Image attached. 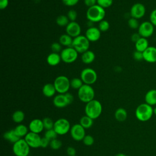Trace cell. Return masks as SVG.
I'll use <instances>...</instances> for the list:
<instances>
[{"label":"cell","instance_id":"6da1fadb","mask_svg":"<svg viewBox=\"0 0 156 156\" xmlns=\"http://www.w3.org/2000/svg\"><path fill=\"white\" fill-rule=\"evenodd\" d=\"M105 16V9L98 4L88 8L86 12V17L87 20L93 23H99L104 19Z\"/></svg>","mask_w":156,"mask_h":156},{"label":"cell","instance_id":"7a4b0ae2","mask_svg":"<svg viewBox=\"0 0 156 156\" xmlns=\"http://www.w3.org/2000/svg\"><path fill=\"white\" fill-rule=\"evenodd\" d=\"M135 115L136 119L140 121H147L154 115V108L146 102L142 103L136 108Z\"/></svg>","mask_w":156,"mask_h":156},{"label":"cell","instance_id":"3957f363","mask_svg":"<svg viewBox=\"0 0 156 156\" xmlns=\"http://www.w3.org/2000/svg\"><path fill=\"white\" fill-rule=\"evenodd\" d=\"M102 112V105L101 103L96 100L93 99L86 104L85 107V115L91 119H96L100 116Z\"/></svg>","mask_w":156,"mask_h":156},{"label":"cell","instance_id":"277c9868","mask_svg":"<svg viewBox=\"0 0 156 156\" xmlns=\"http://www.w3.org/2000/svg\"><path fill=\"white\" fill-rule=\"evenodd\" d=\"M77 96L81 102L87 104L94 99L95 93L91 85L83 84L77 90Z\"/></svg>","mask_w":156,"mask_h":156},{"label":"cell","instance_id":"5b68a950","mask_svg":"<svg viewBox=\"0 0 156 156\" xmlns=\"http://www.w3.org/2000/svg\"><path fill=\"white\" fill-rule=\"evenodd\" d=\"M56 91L58 94H65L68 92L70 86V80L63 75L57 76L53 83Z\"/></svg>","mask_w":156,"mask_h":156},{"label":"cell","instance_id":"8992f818","mask_svg":"<svg viewBox=\"0 0 156 156\" xmlns=\"http://www.w3.org/2000/svg\"><path fill=\"white\" fill-rule=\"evenodd\" d=\"M30 146L24 138H20L13 144L12 151L16 156H28L30 153Z\"/></svg>","mask_w":156,"mask_h":156},{"label":"cell","instance_id":"52a82bcc","mask_svg":"<svg viewBox=\"0 0 156 156\" xmlns=\"http://www.w3.org/2000/svg\"><path fill=\"white\" fill-rule=\"evenodd\" d=\"M74 101V96L70 93L58 94L53 99V104L57 108H62L71 104Z\"/></svg>","mask_w":156,"mask_h":156},{"label":"cell","instance_id":"ba28073f","mask_svg":"<svg viewBox=\"0 0 156 156\" xmlns=\"http://www.w3.org/2000/svg\"><path fill=\"white\" fill-rule=\"evenodd\" d=\"M90 41L85 35H80L79 36L74 38L72 47H73L78 53L83 54L85 51L89 50Z\"/></svg>","mask_w":156,"mask_h":156},{"label":"cell","instance_id":"9c48e42d","mask_svg":"<svg viewBox=\"0 0 156 156\" xmlns=\"http://www.w3.org/2000/svg\"><path fill=\"white\" fill-rule=\"evenodd\" d=\"M80 79L84 84L91 85L94 84L98 79V74L96 71L91 68H86L80 72Z\"/></svg>","mask_w":156,"mask_h":156},{"label":"cell","instance_id":"30bf717a","mask_svg":"<svg viewBox=\"0 0 156 156\" xmlns=\"http://www.w3.org/2000/svg\"><path fill=\"white\" fill-rule=\"evenodd\" d=\"M78 52L72 46L65 48L60 52L62 61L65 63H72L74 62L78 57Z\"/></svg>","mask_w":156,"mask_h":156},{"label":"cell","instance_id":"8fae6325","mask_svg":"<svg viewBox=\"0 0 156 156\" xmlns=\"http://www.w3.org/2000/svg\"><path fill=\"white\" fill-rule=\"evenodd\" d=\"M69 121L65 118H59L54 122L53 129L58 135H64L68 133L71 129Z\"/></svg>","mask_w":156,"mask_h":156},{"label":"cell","instance_id":"7c38bea8","mask_svg":"<svg viewBox=\"0 0 156 156\" xmlns=\"http://www.w3.org/2000/svg\"><path fill=\"white\" fill-rule=\"evenodd\" d=\"M154 32V26L150 21H144L140 24L138 29V33L141 37L149 38Z\"/></svg>","mask_w":156,"mask_h":156},{"label":"cell","instance_id":"4fadbf2b","mask_svg":"<svg viewBox=\"0 0 156 156\" xmlns=\"http://www.w3.org/2000/svg\"><path fill=\"white\" fill-rule=\"evenodd\" d=\"M69 132L71 138L76 141H82L86 135L85 129H84L80 124H75L72 126Z\"/></svg>","mask_w":156,"mask_h":156},{"label":"cell","instance_id":"5bb4252c","mask_svg":"<svg viewBox=\"0 0 156 156\" xmlns=\"http://www.w3.org/2000/svg\"><path fill=\"white\" fill-rule=\"evenodd\" d=\"M146 13V7L144 4L140 2L134 4L130 8V14L131 17L139 20L142 18Z\"/></svg>","mask_w":156,"mask_h":156},{"label":"cell","instance_id":"9a60e30c","mask_svg":"<svg viewBox=\"0 0 156 156\" xmlns=\"http://www.w3.org/2000/svg\"><path fill=\"white\" fill-rule=\"evenodd\" d=\"M24 140L31 148H38L40 147L41 137L38 133L29 132L24 136Z\"/></svg>","mask_w":156,"mask_h":156},{"label":"cell","instance_id":"2e32d148","mask_svg":"<svg viewBox=\"0 0 156 156\" xmlns=\"http://www.w3.org/2000/svg\"><path fill=\"white\" fill-rule=\"evenodd\" d=\"M65 31L66 34L74 38L80 35L81 27L78 23L76 21H70L65 27Z\"/></svg>","mask_w":156,"mask_h":156},{"label":"cell","instance_id":"e0dca14e","mask_svg":"<svg viewBox=\"0 0 156 156\" xmlns=\"http://www.w3.org/2000/svg\"><path fill=\"white\" fill-rule=\"evenodd\" d=\"M85 35L90 41L95 42L98 41L101 38V32L98 27L91 26L87 29Z\"/></svg>","mask_w":156,"mask_h":156},{"label":"cell","instance_id":"ac0fdd59","mask_svg":"<svg viewBox=\"0 0 156 156\" xmlns=\"http://www.w3.org/2000/svg\"><path fill=\"white\" fill-rule=\"evenodd\" d=\"M143 60L147 63H156V47L149 46L143 52Z\"/></svg>","mask_w":156,"mask_h":156},{"label":"cell","instance_id":"d6986e66","mask_svg":"<svg viewBox=\"0 0 156 156\" xmlns=\"http://www.w3.org/2000/svg\"><path fill=\"white\" fill-rule=\"evenodd\" d=\"M29 129L30 132L39 134L44 129L43 121L40 119L35 118L32 119L29 124Z\"/></svg>","mask_w":156,"mask_h":156},{"label":"cell","instance_id":"ffe728a7","mask_svg":"<svg viewBox=\"0 0 156 156\" xmlns=\"http://www.w3.org/2000/svg\"><path fill=\"white\" fill-rule=\"evenodd\" d=\"M61 61H62V58H61L60 54L56 52H52L51 54H49L48 55L46 58V62L48 64L52 66L58 65Z\"/></svg>","mask_w":156,"mask_h":156},{"label":"cell","instance_id":"44dd1931","mask_svg":"<svg viewBox=\"0 0 156 156\" xmlns=\"http://www.w3.org/2000/svg\"><path fill=\"white\" fill-rule=\"evenodd\" d=\"M145 102L151 106L156 105V89H151L147 91L144 96Z\"/></svg>","mask_w":156,"mask_h":156},{"label":"cell","instance_id":"7402d4cb","mask_svg":"<svg viewBox=\"0 0 156 156\" xmlns=\"http://www.w3.org/2000/svg\"><path fill=\"white\" fill-rule=\"evenodd\" d=\"M55 88L53 83H48L44 85L42 88L43 94L47 98H51L54 96L56 93Z\"/></svg>","mask_w":156,"mask_h":156},{"label":"cell","instance_id":"603a6c76","mask_svg":"<svg viewBox=\"0 0 156 156\" xmlns=\"http://www.w3.org/2000/svg\"><path fill=\"white\" fill-rule=\"evenodd\" d=\"M135 49L136 51L143 52L149 46L147 38L141 37L135 43Z\"/></svg>","mask_w":156,"mask_h":156},{"label":"cell","instance_id":"cb8c5ba5","mask_svg":"<svg viewBox=\"0 0 156 156\" xmlns=\"http://www.w3.org/2000/svg\"><path fill=\"white\" fill-rule=\"evenodd\" d=\"M94 59L95 54L93 51L90 50H88L82 54L81 60L82 62L85 64H90L94 62Z\"/></svg>","mask_w":156,"mask_h":156},{"label":"cell","instance_id":"d4e9b609","mask_svg":"<svg viewBox=\"0 0 156 156\" xmlns=\"http://www.w3.org/2000/svg\"><path fill=\"white\" fill-rule=\"evenodd\" d=\"M127 118V112L124 108L120 107L116 110L115 112V118L119 122L124 121Z\"/></svg>","mask_w":156,"mask_h":156},{"label":"cell","instance_id":"484cf974","mask_svg":"<svg viewBox=\"0 0 156 156\" xmlns=\"http://www.w3.org/2000/svg\"><path fill=\"white\" fill-rule=\"evenodd\" d=\"M59 43L62 46L66 47H71L73 44V38L68 35L67 34H62L59 37Z\"/></svg>","mask_w":156,"mask_h":156},{"label":"cell","instance_id":"4316f807","mask_svg":"<svg viewBox=\"0 0 156 156\" xmlns=\"http://www.w3.org/2000/svg\"><path fill=\"white\" fill-rule=\"evenodd\" d=\"M3 136L6 140L10 141V143H12L13 144L20 139V138L19 136H18L15 133L14 129H12V130L5 132L4 133Z\"/></svg>","mask_w":156,"mask_h":156},{"label":"cell","instance_id":"83f0119b","mask_svg":"<svg viewBox=\"0 0 156 156\" xmlns=\"http://www.w3.org/2000/svg\"><path fill=\"white\" fill-rule=\"evenodd\" d=\"M28 129L29 128H27V127L25 125L20 124L16 126V127L14 129V131L18 136L22 138L29 133Z\"/></svg>","mask_w":156,"mask_h":156},{"label":"cell","instance_id":"f1b7e54d","mask_svg":"<svg viewBox=\"0 0 156 156\" xmlns=\"http://www.w3.org/2000/svg\"><path fill=\"white\" fill-rule=\"evenodd\" d=\"M79 124L85 129H90L93 124V119L87 115H84L80 118Z\"/></svg>","mask_w":156,"mask_h":156},{"label":"cell","instance_id":"f546056e","mask_svg":"<svg viewBox=\"0 0 156 156\" xmlns=\"http://www.w3.org/2000/svg\"><path fill=\"white\" fill-rule=\"evenodd\" d=\"M12 118L13 122L18 123V124H20L21 123L24 118H25V115L24 113L21 111V110H16L15 111L12 116Z\"/></svg>","mask_w":156,"mask_h":156},{"label":"cell","instance_id":"4dcf8cb0","mask_svg":"<svg viewBox=\"0 0 156 156\" xmlns=\"http://www.w3.org/2000/svg\"><path fill=\"white\" fill-rule=\"evenodd\" d=\"M55 22L58 26L66 27L70 21L66 15H61L57 17Z\"/></svg>","mask_w":156,"mask_h":156},{"label":"cell","instance_id":"1f68e13d","mask_svg":"<svg viewBox=\"0 0 156 156\" xmlns=\"http://www.w3.org/2000/svg\"><path fill=\"white\" fill-rule=\"evenodd\" d=\"M83 82L80 78L74 77L70 80V86L72 88L75 90H79L83 85Z\"/></svg>","mask_w":156,"mask_h":156},{"label":"cell","instance_id":"d6a6232c","mask_svg":"<svg viewBox=\"0 0 156 156\" xmlns=\"http://www.w3.org/2000/svg\"><path fill=\"white\" fill-rule=\"evenodd\" d=\"M42 121H43L44 129H46L47 130L53 129L54 125V122L53 121V120L51 118H50L49 117H45L42 119Z\"/></svg>","mask_w":156,"mask_h":156},{"label":"cell","instance_id":"836d02e7","mask_svg":"<svg viewBox=\"0 0 156 156\" xmlns=\"http://www.w3.org/2000/svg\"><path fill=\"white\" fill-rule=\"evenodd\" d=\"M110 28L109 23L105 20H102L98 24V29L100 30L101 32H105L107 31Z\"/></svg>","mask_w":156,"mask_h":156},{"label":"cell","instance_id":"e575fe53","mask_svg":"<svg viewBox=\"0 0 156 156\" xmlns=\"http://www.w3.org/2000/svg\"><path fill=\"white\" fill-rule=\"evenodd\" d=\"M127 23H128L129 27L132 29H138L140 26V24H139L138 20L132 18V17H131L129 19Z\"/></svg>","mask_w":156,"mask_h":156},{"label":"cell","instance_id":"d590c367","mask_svg":"<svg viewBox=\"0 0 156 156\" xmlns=\"http://www.w3.org/2000/svg\"><path fill=\"white\" fill-rule=\"evenodd\" d=\"M57 133L55 132V131L52 129H49V130H47L45 133H44V137H46V138H48L49 140L51 141L54 139L57 138Z\"/></svg>","mask_w":156,"mask_h":156},{"label":"cell","instance_id":"8d00e7d4","mask_svg":"<svg viewBox=\"0 0 156 156\" xmlns=\"http://www.w3.org/2000/svg\"><path fill=\"white\" fill-rule=\"evenodd\" d=\"M62 146V143L60 140H58L57 138L54 139L51 141H50L49 146L51 149L54 150H57L60 149Z\"/></svg>","mask_w":156,"mask_h":156},{"label":"cell","instance_id":"74e56055","mask_svg":"<svg viewBox=\"0 0 156 156\" xmlns=\"http://www.w3.org/2000/svg\"><path fill=\"white\" fill-rule=\"evenodd\" d=\"M113 0H97V4L104 9L110 7L113 4Z\"/></svg>","mask_w":156,"mask_h":156},{"label":"cell","instance_id":"f35d334b","mask_svg":"<svg viewBox=\"0 0 156 156\" xmlns=\"http://www.w3.org/2000/svg\"><path fill=\"white\" fill-rule=\"evenodd\" d=\"M82 141H83V143L85 146H90L93 144L94 140V138L91 135H86L85 136V137L83 138Z\"/></svg>","mask_w":156,"mask_h":156},{"label":"cell","instance_id":"ab89813d","mask_svg":"<svg viewBox=\"0 0 156 156\" xmlns=\"http://www.w3.org/2000/svg\"><path fill=\"white\" fill-rule=\"evenodd\" d=\"M69 20V21H76V20L77 17V13L74 9H71L68 12L66 15Z\"/></svg>","mask_w":156,"mask_h":156},{"label":"cell","instance_id":"60d3db41","mask_svg":"<svg viewBox=\"0 0 156 156\" xmlns=\"http://www.w3.org/2000/svg\"><path fill=\"white\" fill-rule=\"evenodd\" d=\"M62 45L59 42H54L51 45V49L52 52L58 53L62 51Z\"/></svg>","mask_w":156,"mask_h":156},{"label":"cell","instance_id":"b9f144b4","mask_svg":"<svg viewBox=\"0 0 156 156\" xmlns=\"http://www.w3.org/2000/svg\"><path fill=\"white\" fill-rule=\"evenodd\" d=\"M133 57L136 61H141L143 60V54L142 52L135 50L133 53Z\"/></svg>","mask_w":156,"mask_h":156},{"label":"cell","instance_id":"7bdbcfd3","mask_svg":"<svg viewBox=\"0 0 156 156\" xmlns=\"http://www.w3.org/2000/svg\"><path fill=\"white\" fill-rule=\"evenodd\" d=\"M64 5L68 7H73L76 5L79 0H62Z\"/></svg>","mask_w":156,"mask_h":156},{"label":"cell","instance_id":"ee69618b","mask_svg":"<svg viewBox=\"0 0 156 156\" xmlns=\"http://www.w3.org/2000/svg\"><path fill=\"white\" fill-rule=\"evenodd\" d=\"M149 21L155 26H156V9L153 10L149 16Z\"/></svg>","mask_w":156,"mask_h":156},{"label":"cell","instance_id":"f6af8a7d","mask_svg":"<svg viewBox=\"0 0 156 156\" xmlns=\"http://www.w3.org/2000/svg\"><path fill=\"white\" fill-rule=\"evenodd\" d=\"M50 144V140H49L48 138L46 137H43L41 138V144H40V147L43 148H46L48 146H49Z\"/></svg>","mask_w":156,"mask_h":156},{"label":"cell","instance_id":"bcb514c9","mask_svg":"<svg viewBox=\"0 0 156 156\" xmlns=\"http://www.w3.org/2000/svg\"><path fill=\"white\" fill-rule=\"evenodd\" d=\"M66 154L68 156H75L76 155V151L73 147L69 146L66 149Z\"/></svg>","mask_w":156,"mask_h":156},{"label":"cell","instance_id":"7dc6e473","mask_svg":"<svg viewBox=\"0 0 156 156\" xmlns=\"http://www.w3.org/2000/svg\"><path fill=\"white\" fill-rule=\"evenodd\" d=\"M84 4L89 8L97 4V0H84Z\"/></svg>","mask_w":156,"mask_h":156},{"label":"cell","instance_id":"c3c4849f","mask_svg":"<svg viewBox=\"0 0 156 156\" xmlns=\"http://www.w3.org/2000/svg\"><path fill=\"white\" fill-rule=\"evenodd\" d=\"M9 5V0H0V9L4 10Z\"/></svg>","mask_w":156,"mask_h":156},{"label":"cell","instance_id":"681fc988","mask_svg":"<svg viewBox=\"0 0 156 156\" xmlns=\"http://www.w3.org/2000/svg\"><path fill=\"white\" fill-rule=\"evenodd\" d=\"M141 37L138 33H134L131 35V40L135 43Z\"/></svg>","mask_w":156,"mask_h":156},{"label":"cell","instance_id":"f907efd6","mask_svg":"<svg viewBox=\"0 0 156 156\" xmlns=\"http://www.w3.org/2000/svg\"><path fill=\"white\" fill-rule=\"evenodd\" d=\"M115 156H127V155L124 154H122V153H119V154H116Z\"/></svg>","mask_w":156,"mask_h":156},{"label":"cell","instance_id":"816d5d0a","mask_svg":"<svg viewBox=\"0 0 156 156\" xmlns=\"http://www.w3.org/2000/svg\"><path fill=\"white\" fill-rule=\"evenodd\" d=\"M154 114L156 116V107L154 108Z\"/></svg>","mask_w":156,"mask_h":156},{"label":"cell","instance_id":"f5cc1de1","mask_svg":"<svg viewBox=\"0 0 156 156\" xmlns=\"http://www.w3.org/2000/svg\"><path fill=\"white\" fill-rule=\"evenodd\" d=\"M75 156H77V155H75Z\"/></svg>","mask_w":156,"mask_h":156}]
</instances>
